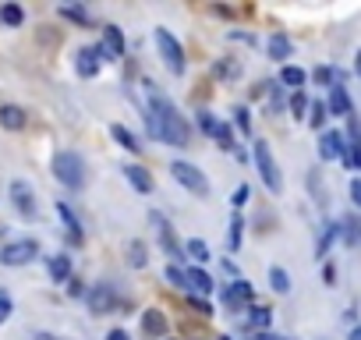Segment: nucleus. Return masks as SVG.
Returning <instances> with one entry per match:
<instances>
[{"instance_id":"32","label":"nucleus","mask_w":361,"mask_h":340,"mask_svg":"<svg viewBox=\"0 0 361 340\" xmlns=\"http://www.w3.org/2000/svg\"><path fill=\"white\" fill-rule=\"evenodd\" d=\"M212 138H216L223 149H234V132H230L227 124H216V132H212Z\"/></svg>"},{"instance_id":"4","label":"nucleus","mask_w":361,"mask_h":340,"mask_svg":"<svg viewBox=\"0 0 361 340\" xmlns=\"http://www.w3.org/2000/svg\"><path fill=\"white\" fill-rule=\"evenodd\" d=\"M170 178L181 181L188 191H195V195H209V178L202 174L199 167H191V163H184V160H174V163H170Z\"/></svg>"},{"instance_id":"22","label":"nucleus","mask_w":361,"mask_h":340,"mask_svg":"<svg viewBox=\"0 0 361 340\" xmlns=\"http://www.w3.org/2000/svg\"><path fill=\"white\" fill-rule=\"evenodd\" d=\"M269 284H273V291H280V294H287V291H290V276H287V269H280V266H273V269H269Z\"/></svg>"},{"instance_id":"3","label":"nucleus","mask_w":361,"mask_h":340,"mask_svg":"<svg viewBox=\"0 0 361 340\" xmlns=\"http://www.w3.org/2000/svg\"><path fill=\"white\" fill-rule=\"evenodd\" d=\"M53 178L64 184V188H71L78 191L85 184V160L78 153H71V149H64V153L53 156Z\"/></svg>"},{"instance_id":"41","label":"nucleus","mask_w":361,"mask_h":340,"mask_svg":"<svg viewBox=\"0 0 361 340\" xmlns=\"http://www.w3.org/2000/svg\"><path fill=\"white\" fill-rule=\"evenodd\" d=\"M351 199H354V206L361 209V178H354V181H351Z\"/></svg>"},{"instance_id":"25","label":"nucleus","mask_w":361,"mask_h":340,"mask_svg":"<svg viewBox=\"0 0 361 340\" xmlns=\"http://www.w3.org/2000/svg\"><path fill=\"white\" fill-rule=\"evenodd\" d=\"M57 212H60V217H64V223H68V227H71V238L78 241V238H82V223H78V217H75V212H71L68 206H64V202H57Z\"/></svg>"},{"instance_id":"45","label":"nucleus","mask_w":361,"mask_h":340,"mask_svg":"<svg viewBox=\"0 0 361 340\" xmlns=\"http://www.w3.org/2000/svg\"><path fill=\"white\" fill-rule=\"evenodd\" d=\"M347 340H361V326H354V330H351V337H347Z\"/></svg>"},{"instance_id":"9","label":"nucleus","mask_w":361,"mask_h":340,"mask_svg":"<svg viewBox=\"0 0 361 340\" xmlns=\"http://www.w3.org/2000/svg\"><path fill=\"white\" fill-rule=\"evenodd\" d=\"M114 302H117L114 284H96V287L89 291V308H92V315H106V312H114Z\"/></svg>"},{"instance_id":"6","label":"nucleus","mask_w":361,"mask_h":340,"mask_svg":"<svg viewBox=\"0 0 361 340\" xmlns=\"http://www.w3.org/2000/svg\"><path fill=\"white\" fill-rule=\"evenodd\" d=\"M36 252H39L36 241H11V245L0 248V263L4 266H25V263L36 259Z\"/></svg>"},{"instance_id":"20","label":"nucleus","mask_w":361,"mask_h":340,"mask_svg":"<svg viewBox=\"0 0 361 340\" xmlns=\"http://www.w3.org/2000/svg\"><path fill=\"white\" fill-rule=\"evenodd\" d=\"M305 71L301 68H294V64H287V68L280 71V85H290V89H301V85H305Z\"/></svg>"},{"instance_id":"44","label":"nucleus","mask_w":361,"mask_h":340,"mask_svg":"<svg viewBox=\"0 0 361 340\" xmlns=\"http://www.w3.org/2000/svg\"><path fill=\"white\" fill-rule=\"evenodd\" d=\"M32 340H60V337H53V333H36Z\"/></svg>"},{"instance_id":"35","label":"nucleus","mask_w":361,"mask_h":340,"mask_svg":"<svg viewBox=\"0 0 361 340\" xmlns=\"http://www.w3.org/2000/svg\"><path fill=\"white\" fill-rule=\"evenodd\" d=\"M216 75H227V78H238L241 75V68L234 60H223V64H216Z\"/></svg>"},{"instance_id":"38","label":"nucleus","mask_w":361,"mask_h":340,"mask_svg":"<svg viewBox=\"0 0 361 340\" xmlns=\"http://www.w3.org/2000/svg\"><path fill=\"white\" fill-rule=\"evenodd\" d=\"M8 315H11V294H8V291H0V323H4Z\"/></svg>"},{"instance_id":"43","label":"nucleus","mask_w":361,"mask_h":340,"mask_svg":"<svg viewBox=\"0 0 361 340\" xmlns=\"http://www.w3.org/2000/svg\"><path fill=\"white\" fill-rule=\"evenodd\" d=\"M106 340H132V337H127L124 330H110V333H106Z\"/></svg>"},{"instance_id":"39","label":"nucleus","mask_w":361,"mask_h":340,"mask_svg":"<svg viewBox=\"0 0 361 340\" xmlns=\"http://www.w3.org/2000/svg\"><path fill=\"white\" fill-rule=\"evenodd\" d=\"M230 202H234V206H238V209H241V206L248 202V184H241L238 191H234V199H230Z\"/></svg>"},{"instance_id":"46","label":"nucleus","mask_w":361,"mask_h":340,"mask_svg":"<svg viewBox=\"0 0 361 340\" xmlns=\"http://www.w3.org/2000/svg\"><path fill=\"white\" fill-rule=\"evenodd\" d=\"M354 68H358V71H361V50H358V60H354Z\"/></svg>"},{"instance_id":"21","label":"nucleus","mask_w":361,"mask_h":340,"mask_svg":"<svg viewBox=\"0 0 361 340\" xmlns=\"http://www.w3.org/2000/svg\"><path fill=\"white\" fill-rule=\"evenodd\" d=\"M287 53H290V39H287V36H273V39H269V57H273V60H284Z\"/></svg>"},{"instance_id":"40","label":"nucleus","mask_w":361,"mask_h":340,"mask_svg":"<svg viewBox=\"0 0 361 340\" xmlns=\"http://www.w3.org/2000/svg\"><path fill=\"white\" fill-rule=\"evenodd\" d=\"M238 127L245 135H251V121H248V110H238Z\"/></svg>"},{"instance_id":"18","label":"nucleus","mask_w":361,"mask_h":340,"mask_svg":"<svg viewBox=\"0 0 361 340\" xmlns=\"http://www.w3.org/2000/svg\"><path fill=\"white\" fill-rule=\"evenodd\" d=\"M188 273V287L191 291H199V294H209L212 291V276L206 269H184Z\"/></svg>"},{"instance_id":"13","label":"nucleus","mask_w":361,"mask_h":340,"mask_svg":"<svg viewBox=\"0 0 361 340\" xmlns=\"http://www.w3.org/2000/svg\"><path fill=\"white\" fill-rule=\"evenodd\" d=\"M319 156H323V160L344 156V135H340V132H326L323 138H319Z\"/></svg>"},{"instance_id":"16","label":"nucleus","mask_w":361,"mask_h":340,"mask_svg":"<svg viewBox=\"0 0 361 340\" xmlns=\"http://www.w3.org/2000/svg\"><path fill=\"white\" fill-rule=\"evenodd\" d=\"M99 64H103V57H99L96 47H92V50H78V71H82L85 78H92V75L99 71Z\"/></svg>"},{"instance_id":"30","label":"nucleus","mask_w":361,"mask_h":340,"mask_svg":"<svg viewBox=\"0 0 361 340\" xmlns=\"http://www.w3.org/2000/svg\"><path fill=\"white\" fill-rule=\"evenodd\" d=\"M166 284H174V287H188V273L166 263Z\"/></svg>"},{"instance_id":"29","label":"nucleus","mask_w":361,"mask_h":340,"mask_svg":"<svg viewBox=\"0 0 361 340\" xmlns=\"http://www.w3.org/2000/svg\"><path fill=\"white\" fill-rule=\"evenodd\" d=\"M326 114H329V110H326V103H312V106H308V124H312V127H323Z\"/></svg>"},{"instance_id":"8","label":"nucleus","mask_w":361,"mask_h":340,"mask_svg":"<svg viewBox=\"0 0 361 340\" xmlns=\"http://www.w3.org/2000/svg\"><path fill=\"white\" fill-rule=\"evenodd\" d=\"M251 298H255V287H251L248 280H241V276H238L234 284L223 287V305H227V308H241V305L251 302Z\"/></svg>"},{"instance_id":"36","label":"nucleus","mask_w":361,"mask_h":340,"mask_svg":"<svg viewBox=\"0 0 361 340\" xmlns=\"http://www.w3.org/2000/svg\"><path fill=\"white\" fill-rule=\"evenodd\" d=\"M199 127H202V132H209V135L216 132V121H212V114H209V110H199Z\"/></svg>"},{"instance_id":"31","label":"nucleus","mask_w":361,"mask_h":340,"mask_svg":"<svg viewBox=\"0 0 361 340\" xmlns=\"http://www.w3.org/2000/svg\"><path fill=\"white\" fill-rule=\"evenodd\" d=\"M315 82L329 85V89H333V85H344V82H340V75H336L333 68H319V71H315Z\"/></svg>"},{"instance_id":"2","label":"nucleus","mask_w":361,"mask_h":340,"mask_svg":"<svg viewBox=\"0 0 361 340\" xmlns=\"http://www.w3.org/2000/svg\"><path fill=\"white\" fill-rule=\"evenodd\" d=\"M251 156H255V170H259L262 184L273 191V195H280V191H284V178H280V167H276V160H273L269 142L255 138V142H251Z\"/></svg>"},{"instance_id":"11","label":"nucleus","mask_w":361,"mask_h":340,"mask_svg":"<svg viewBox=\"0 0 361 340\" xmlns=\"http://www.w3.org/2000/svg\"><path fill=\"white\" fill-rule=\"evenodd\" d=\"M25 124H29V114L21 110V106H14V103L0 106V127H8V132H21Z\"/></svg>"},{"instance_id":"15","label":"nucleus","mask_w":361,"mask_h":340,"mask_svg":"<svg viewBox=\"0 0 361 340\" xmlns=\"http://www.w3.org/2000/svg\"><path fill=\"white\" fill-rule=\"evenodd\" d=\"M326 110L336 114V117H351V99H347L344 85H333V89H329V106H326Z\"/></svg>"},{"instance_id":"14","label":"nucleus","mask_w":361,"mask_h":340,"mask_svg":"<svg viewBox=\"0 0 361 340\" xmlns=\"http://www.w3.org/2000/svg\"><path fill=\"white\" fill-rule=\"evenodd\" d=\"M142 333H145V337H163V333H166V319H163V312L145 308V312H142Z\"/></svg>"},{"instance_id":"37","label":"nucleus","mask_w":361,"mask_h":340,"mask_svg":"<svg viewBox=\"0 0 361 340\" xmlns=\"http://www.w3.org/2000/svg\"><path fill=\"white\" fill-rule=\"evenodd\" d=\"M241 227H245V223H241V217H234V223H230V245H234V248L241 245Z\"/></svg>"},{"instance_id":"42","label":"nucleus","mask_w":361,"mask_h":340,"mask_svg":"<svg viewBox=\"0 0 361 340\" xmlns=\"http://www.w3.org/2000/svg\"><path fill=\"white\" fill-rule=\"evenodd\" d=\"M191 308H195L199 315H212V308H209V302H199V298H195V302H191Z\"/></svg>"},{"instance_id":"5","label":"nucleus","mask_w":361,"mask_h":340,"mask_svg":"<svg viewBox=\"0 0 361 340\" xmlns=\"http://www.w3.org/2000/svg\"><path fill=\"white\" fill-rule=\"evenodd\" d=\"M156 47H160V53H163V64L174 75H181L184 71V50H181V42L170 36V29H156Z\"/></svg>"},{"instance_id":"23","label":"nucleus","mask_w":361,"mask_h":340,"mask_svg":"<svg viewBox=\"0 0 361 340\" xmlns=\"http://www.w3.org/2000/svg\"><path fill=\"white\" fill-rule=\"evenodd\" d=\"M340 230H344V241L347 245H361V220L358 217L344 220V227H340Z\"/></svg>"},{"instance_id":"19","label":"nucleus","mask_w":361,"mask_h":340,"mask_svg":"<svg viewBox=\"0 0 361 340\" xmlns=\"http://www.w3.org/2000/svg\"><path fill=\"white\" fill-rule=\"evenodd\" d=\"M110 135H114V138H117V142L127 149V153H142V142H138L132 132H127L124 124H114V127H110Z\"/></svg>"},{"instance_id":"1","label":"nucleus","mask_w":361,"mask_h":340,"mask_svg":"<svg viewBox=\"0 0 361 340\" xmlns=\"http://www.w3.org/2000/svg\"><path fill=\"white\" fill-rule=\"evenodd\" d=\"M145 93H149V106H145V121H149V132L156 138L170 142V145H188V124L177 114V106L170 103L153 82H145Z\"/></svg>"},{"instance_id":"24","label":"nucleus","mask_w":361,"mask_h":340,"mask_svg":"<svg viewBox=\"0 0 361 340\" xmlns=\"http://www.w3.org/2000/svg\"><path fill=\"white\" fill-rule=\"evenodd\" d=\"M269 323H273V312H269V308H251V312H248V326L266 330Z\"/></svg>"},{"instance_id":"28","label":"nucleus","mask_w":361,"mask_h":340,"mask_svg":"<svg viewBox=\"0 0 361 340\" xmlns=\"http://www.w3.org/2000/svg\"><path fill=\"white\" fill-rule=\"evenodd\" d=\"M127 263H132L135 269L145 266V245H142V241H132V245H127Z\"/></svg>"},{"instance_id":"34","label":"nucleus","mask_w":361,"mask_h":340,"mask_svg":"<svg viewBox=\"0 0 361 340\" xmlns=\"http://www.w3.org/2000/svg\"><path fill=\"white\" fill-rule=\"evenodd\" d=\"M60 14L71 18V21H78V25H89V14H85L82 8H60Z\"/></svg>"},{"instance_id":"10","label":"nucleus","mask_w":361,"mask_h":340,"mask_svg":"<svg viewBox=\"0 0 361 340\" xmlns=\"http://www.w3.org/2000/svg\"><path fill=\"white\" fill-rule=\"evenodd\" d=\"M11 199H14V209L21 217H36V199H32V188L25 181H11Z\"/></svg>"},{"instance_id":"7","label":"nucleus","mask_w":361,"mask_h":340,"mask_svg":"<svg viewBox=\"0 0 361 340\" xmlns=\"http://www.w3.org/2000/svg\"><path fill=\"white\" fill-rule=\"evenodd\" d=\"M99 57L103 60H117V57H124V32L117 29V25H106L103 29V42H99Z\"/></svg>"},{"instance_id":"26","label":"nucleus","mask_w":361,"mask_h":340,"mask_svg":"<svg viewBox=\"0 0 361 340\" xmlns=\"http://www.w3.org/2000/svg\"><path fill=\"white\" fill-rule=\"evenodd\" d=\"M184 252L191 255V259H199V263H206V259H209V245H206L202 238H191V241L184 245Z\"/></svg>"},{"instance_id":"12","label":"nucleus","mask_w":361,"mask_h":340,"mask_svg":"<svg viewBox=\"0 0 361 340\" xmlns=\"http://www.w3.org/2000/svg\"><path fill=\"white\" fill-rule=\"evenodd\" d=\"M124 178L132 181V188L142 191V195H149V191L156 188V184H153V174H149L145 167H138V163H127V167H124Z\"/></svg>"},{"instance_id":"17","label":"nucleus","mask_w":361,"mask_h":340,"mask_svg":"<svg viewBox=\"0 0 361 340\" xmlns=\"http://www.w3.org/2000/svg\"><path fill=\"white\" fill-rule=\"evenodd\" d=\"M47 269H50V276H53L57 284H64V280L71 276V259H68L64 252H57L53 259H50V266H47Z\"/></svg>"},{"instance_id":"47","label":"nucleus","mask_w":361,"mask_h":340,"mask_svg":"<svg viewBox=\"0 0 361 340\" xmlns=\"http://www.w3.org/2000/svg\"><path fill=\"white\" fill-rule=\"evenodd\" d=\"M220 340H227V337H220Z\"/></svg>"},{"instance_id":"33","label":"nucleus","mask_w":361,"mask_h":340,"mask_svg":"<svg viewBox=\"0 0 361 340\" xmlns=\"http://www.w3.org/2000/svg\"><path fill=\"white\" fill-rule=\"evenodd\" d=\"M290 110H294V117H305V110H308L305 93H294V96H290Z\"/></svg>"},{"instance_id":"27","label":"nucleus","mask_w":361,"mask_h":340,"mask_svg":"<svg viewBox=\"0 0 361 340\" xmlns=\"http://www.w3.org/2000/svg\"><path fill=\"white\" fill-rule=\"evenodd\" d=\"M0 21H4V25H21V21H25V14H21L18 4H8V8H0Z\"/></svg>"}]
</instances>
